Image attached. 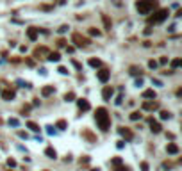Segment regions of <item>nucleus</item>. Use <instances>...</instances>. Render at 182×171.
<instances>
[{"label":"nucleus","instance_id":"nucleus-29","mask_svg":"<svg viewBox=\"0 0 182 171\" xmlns=\"http://www.w3.org/2000/svg\"><path fill=\"white\" fill-rule=\"evenodd\" d=\"M159 114H161V120H170V118H172V114L168 111H161Z\"/></svg>","mask_w":182,"mask_h":171},{"label":"nucleus","instance_id":"nucleus-44","mask_svg":"<svg viewBox=\"0 0 182 171\" xmlns=\"http://www.w3.org/2000/svg\"><path fill=\"white\" fill-rule=\"evenodd\" d=\"M89 162V157H84V159H81V164H88Z\"/></svg>","mask_w":182,"mask_h":171},{"label":"nucleus","instance_id":"nucleus-30","mask_svg":"<svg viewBox=\"0 0 182 171\" xmlns=\"http://www.w3.org/2000/svg\"><path fill=\"white\" fill-rule=\"evenodd\" d=\"M100 34H102V32L98 29H95V27H91V29H89V36H96V38H98Z\"/></svg>","mask_w":182,"mask_h":171},{"label":"nucleus","instance_id":"nucleus-20","mask_svg":"<svg viewBox=\"0 0 182 171\" xmlns=\"http://www.w3.org/2000/svg\"><path fill=\"white\" fill-rule=\"evenodd\" d=\"M89 66H91V68H100V66H102V61L91 57V59H89Z\"/></svg>","mask_w":182,"mask_h":171},{"label":"nucleus","instance_id":"nucleus-19","mask_svg":"<svg viewBox=\"0 0 182 171\" xmlns=\"http://www.w3.org/2000/svg\"><path fill=\"white\" fill-rule=\"evenodd\" d=\"M47 59H48V61H52V62H57V61L61 59V55H59V52H50Z\"/></svg>","mask_w":182,"mask_h":171},{"label":"nucleus","instance_id":"nucleus-25","mask_svg":"<svg viewBox=\"0 0 182 171\" xmlns=\"http://www.w3.org/2000/svg\"><path fill=\"white\" fill-rule=\"evenodd\" d=\"M180 64H182V59H180V57H177V59H173V61H172V71L175 70V68H179Z\"/></svg>","mask_w":182,"mask_h":171},{"label":"nucleus","instance_id":"nucleus-23","mask_svg":"<svg viewBox=\"0 0 182 171\" xmlns=\"http://www.w3.org/2000/svg\"><path fill=\"white\" fill-rule=\"evenodd\" d=\"M27 127H29L32 132H39V125H38V123H34V121H29V123H27Z\"/></svg>","mask_w":182,"mask_h":171},{"label":"nucleus","instance_id":"nucleus-16","mask_svg":"<svg viewBox=\"0 0 182 171\" xmlns=\"http://www.w3.org/2000/svg\"><path fill=\"white\" fill-rule=\"evenodd\" d=\"M166 151L172 153V155H177V153H179V146H177L175 143H170V144L166 146Z\"/></svg>","mask_w":182,"mask_h":171},{"label":"nucleus","instance_id":"nucleus-38","mask_svg":"<svg viewBox=\"0 0 182 171\" xmlns=\"http://www.w3.org/2000/svg\"><path fill=\"white\" fill-rule=\"evenodd\" d=\"M57 46H61V48H62V46H66V39H59V41H57Z\"/></svg>","mask_w":182,"mask_h":171},{"label":"nucleus","instance_id":"nucleus-35","mask_svg":"<svg viewBox=\"0 0 182 171\" xmlns=\"http://www.w3.org/2000/svg\"><path fill=\"white\" fill-rule=\"evenodd\" d=\"M141 169H143V171H148V169H150L148 162H141Z\"/></svg>","mask_w":182,"mask_h":171},{"label":"nucleus","instance_id":"nucleus-14","mask_svg":"<svg viewBox=\"0 0 182 171\" xmlns=\"http://www.w3.org/2000/svg\"><path fill=\"white\" fill-rule=\"evenodd\" d=\"M77 105H79V109H81V111H89V109H91L89 102L86 100V98H81V100H77Z\"/></svg>","mask_w":182,"mask_h":171},{"label":"nucleus","instance_id":"nucleus-10","mask_svg":"<svg viewBox=\"0 0 182 171\" xmlns=\"http://www.w3.org/2000/svg\"><path fill=\"white\" fill-rule=\"evenodd\" d=\"M112 95H114V89H112L111 86H105L104 91H102V98H104V100H111Z\"/></svg>","mask_w":182,"mask_h":171},{"label":"nucleus","instance_id":"nucleus-1","mask_svg":"<svg viewBox=\"0 0 182 171\" xmlns=\"http://www.w3.org/2000/svg\"><path fill=\"white\" fill-rule=\"evenodd\" d=\"M95 120H96V125H98V128L100 130H109V125H111V118H109V114H107V109L105 107H98L96 111H95Z\"/></svg>","mask_w":182,"mask_h":171},{"label":"nucleus","instance_id":"nucleus-26","mask_svg":"<svg viewBox=\"0 0 182 171\" xmlns=\"http://www.w3.org/2000/svg\"><path fill=\"white\" fill-rule=\"evenodd\" d=\"M75 100V93H66L64 95V102H73Z\"/></svg>","mask_w":182,"mask_h":171},{"label":"nucleus","instance_id":"nucleus-46","mask_svg":"<svg viewBox=\"0 0 182 171\" xmlns=\"http://www.w3.org/2000/svg\"><path fill=\"white\" fill-rule=\"evenodd\" d=\"M18 135H20V137H23V139H27V134H25V132H18Z\"/></svg>","mask_w":182,"mask_h":171},{"label":"nucleus","instance_id":"nucleus-45","mask_svg":"<svg viewBox=\"0 0 182 171\" xmlns=\"http://www.w3.org/2000/svg\"><path fill=\"white\" fill-rule=\"evenodd\" d=\"M166 62H168L166 57H161V59H159V64H166Z\"/></svg>","mask_w":182,"mask_h":171},{"label":"nucleus","instance_id":"nucleus-5","mask_svg":"<svg viewBox=\"0 0 182 171\" xmlns=\"http://www.w3.org/2000/svg\"><path fill=\"white\" fill-rule=\"evenodd\" d=\"M96 77H98V80H100V82H104V84H105V82L109 80V77H111V71L105 70V68H102V70L96 71Z\"/></svg>","mask_w":182,"mask_h":171},{"label":"nucleus","instance_id":"nucleus-8","mask_svg":"<svg viewBox=\"0 0 182 171\" xmlns=\"http://www.w3.org/2000/svg\"><path fill=\"white\" fill-rule=\"evenodd\" d=\"M111 164H112V168H114V171H129L123 164H121V159L120 157H114L111 161Z\"/></svg>","mask_w":182,"mask_h":171},{"label":"nucleus","instance_id":"nucleus-17","mask_svg":"<svg viewBox=\"0 0 182 171\" xmlns=\"http://www.w3.org/2000/svg\"><path fill=\"white\" fill-rule=\"evenodd\" d=\"M54 91H55V87H54V86H45V87L41 89V95H43V96H50Z\"/></svg>","mask_w":182,"mask_h":171},{"label":"nucleus","instance_id":"nucleus-4","mask_svg":"<svg viewBox=\"0 0 182 171\" xmlns=\"http://www.w3.org/2000/svg\"><path fill=\"white\" fill-rule=\"evenodd\" d=\"M71 43H75V46H79V48H82V46H88L91 43L89 38H86V36H82V34H79V32H73V36H71Z\"/></svg>","mask_w":182,"mask_h":171},{"label":"nucleus","instance_id":"nucleus-7","mask_svg":"<svg viewBox=\"0 0 182 171\" xmlns=\"http://www.w3.org/2000/svg\"><path fill=\"white\" fill-rule=\"evenodd\" d=\"M141 109L143 111H157L159 109V103L157 102H143V105H141Z\"/></svg>","mask_w":182,"mask_h":171},{"label":"nucleus","instance_id":"nucleus-39","mask_svg":"<svg viewBox=\"0 0 182 171\" xmlns=\"http://www.w3.org/2000/svg\"><path fill=\"white\" fill-rule=\"evenodd\" d=\"M66 30H68V25H61V27H59V32H61V34H62V32H66Z\"/></svg>","mask_w":182,"mask_h":171},{"label":"nucleus","instance_id":"nucleus-2","mask_svg":"<svg viewBox=\"0 0 182 171\" xmlns=\"http://www.w3.org/2000/svg\"><path fill=\"white\" fill-rule=\"evenodd\" d=\"M155 7H157V0H138L136 2V9L139 11V14H150Z\"/></svg>","mask_w":182,"mask_h":171},{"label":"nucleus","instance_id":"nucleus-9","mask_svg":"<svg viewBox=\"0 0 182 171\" xmlns=\"http://www.w3.org/2000/svg\"><path fill=\"white\" fill-rule=\"evenodd\" d=\"M148 125H150V130L153 132V134H159V132H161V128H162V127L155 120H153V118H148Z\"/></svg>","mask_w":182,"mask_h":171},{"label":"nucleus","instance_id":"nucleus-36","mask_svg":"<svg viewBox=\"0 0 182 171\" xmlns=\"http://www.w3.org/2000/svg\"><path fill=\"white\" fill-rule=\"evenodd\" d=\"M25 62H27V66H34V64H36V62H34V59H30V57H27V59H25Z\"/></svg>","mask_w":182,"mask_h":171},{"label":"nucleus","instance_id":"nucleus-24","mask_svg":"<svg viewBox=\"0 0 182 171\" xmlns=\"http://www.w3.org/2000/svg\"><path fill=\"white\" fill-rule=\"evenodd\" d=\"M82 135H84L86 139H89L91 143H95V141H96V139H95V135H93V134H91L89 130H84V132H82Z\"/></svg>","mask_w":182,"mask_h":171},{"label":"nucleus","instance_id":"nucleus-13","mask_svg":"<svg viewBox=\"0 0 182 171\" xmlns=\"http://www.w3.org/2000/svg\"><path fill=\"white\" fill-rule=\"evenodd\" d=\"M155 96H157V93H155V91L153 89H145L143 91V98H145V100H155Z\"/></svg>","mask_w":182,"mask_h":171},{"label":"nucleus","instance_id":"nucleus-37","mask_svg":"<svg viewBox=\"0 0 182 171\" xmlns=\"http://www.w3.org/2000/svg\"><path fill=\"white\" fill-rule=\"evenodd\" d=\"M7 166H9V168H14V166H16V161H14V159H9V161H7Z\"/></svg>","mask_w":182,"mask_h":171},{"label":"nucleus","instance_id":"nucleus-41","mask_svg":"<svg viewBox=\"0 0 182 171\" xmlns=\"http://www.w3.org/2000/svg\"><path fill=\"white\" fill-rule=\"evenodd\" d=\"M29 109H30L29 105H23V107H21V112H23V114H25V112H29Z\"/></svg>","mask_w":182,"mask_h":171},{"label":"nucleus","instance_id":"nucleus-18","mask_svg":"<svg viewBox=\"0 0 182 171\" xmlns=\"http://www.w3.org/2000/svg\"><path fill=\"white\" fill-rule=\"evenodd\" d=\"M45 155H47V157H48V159H57V151L54 150V148H52V146H48V148H47V150H45Z\"/></svg>","mask_w":182,"mask_h":171},{"label":"nucleus","instance_id":"nucleus-15","mask_svg":"<svg viewBox=\"0 0 182 171\" xmlns=\"http://www.w3.org/2000/svg\"><path fill=\"white\" fill-rule=\"evenodd\" d=\"M48 54H50V52H48L47 46H41V48H36V50H34V57H36V59H39L41 55H48Z\"/></svg>","mask_w":182,"mask_h":171},{"label":"nucleus","instance_id":"nucleus-43","mask_svg":"<svg viewBox=\"0 0 182 171\" xmlns=\"http://www.w3.org/2000/svg\"><path fill=\"white\" fill-rule=\"evenodd\" d=\"M116 146H118V148H123V146H125V141H118L116 143Z\"/></svg>","mask_w":182,"mask_h":171},{"label":"nucleus","instance_id":"nucleus-47","mask_svg":"<svg viewBox=\"0 0 182 171\" xmlns=\"http://www.w3.org/2000/svg\"><path fill=\"white\" fill-rule=\"evenodd\" d=\"M41 9H43V11H50L52 7H50V5H41Z\"/></svg>","mask_w":182,"mask_h":171},{"label":"nucleus","instance_id":"nucleus-40","mask_svg":"<svg viewBox=\"0 0 182 171\" xmlns=\"http://www.w3.org/2000/svg\"><path fill=\"white\" fill-rule=\"evenodd\" d=\"M47 132H48V134L52 135V134H54L55 130H54V127H52V125H48V127H47Z\"/></svg>","mask_w":182,"mask_h":171},{"label":"nucleus","instance_id":"nucleus-22","mask_svg":"<svg viewBox=\"0 0 182 171\" xmlns=\"http://www.w3.org/2000/svg\"><path fill=\"white\" fill-rule=\"evenodd\" d=\"M102 21H104V27H105V29H107V30H111V20H109V18H107L105 14H102Z\"/></svg>","mask_w":182,"mask_h":171},{"label":"nucleus","instance_id":"nucleus-32","mask_svg":"<svg viewBox=\"0 0 182 171\" xmlns=\"http://www.w3.org/2000/svg\"><path fill=\"white\" fill-rule=\"evenodd\" d=\"M148 68H152V70H155V68H157V62H155L153 59H152V61H148Z\"/></svg>","mask_w":182,"mask_h":171},{"label":"nucleus","instance_id":"nucleus-42","mask_svg":"<svg viewBox=\"0 0 182 171\" xmlns=\"http://www.w3.org/2000/svg\"><path fill=\"white\" fill-rule=\"evenodd\" d=\"M136 86H138V87H139V86H143V79H141V77H139V79L136 80Z\"/></svg>","mask_w":182,"mask_h":171},{"label":"nucleus","instance_id":"nucleus-21","mask_svg":"<svg viewBox=\"0 0 182 171\" xmlns=\"http://www.w3.org/2000/svg\"><path fill=\"white\" fill-rule=\"evenodd\" d=\"M55 128H59V130H66V128H68V123H66L64 120H59L57 123H55Z\"/></svg>","mask_w":182,"mask_h":171},{"label":"nucleus","instance_id":"nucleus-3","mask_svg":"<svg viewBox=\"0 0 182 171\" xmlns=\"http://www.w3.org/2000/svg\"><path fill=\"white\" fill-rule=\"evenodd\" d=\"M168 14H170V11L168 9H159V11H155L153 13V16H150L148 18V23H161V21H164L166 18H168Z\"/></svg>","mask_w":182,"mask_h":171},{"label":"nucleus","instance_id":"nucleus-31","mask_svg":"<svg viewBox=\"0 0 182 171\" xmlns=\"http://www.w3.org/2000/svg\"><path fill=\"white\" fill-rule=\"evenodd\" d=\"M71 64H73V66H75V68H77V70H82V64H81V62H79V61L71 59Z\"/></svg>","mask_w":182,"mask_h":171},{"label":"nucleus","instance_id":"nucleus-34","mask_svg":"<svg viewBox=\"0 0 182 171\" xmlns=\"http://www.w3.org/2000/svg\"><path fill=\"white\" fill-rule=\"evenodd\" d=\"M57 71H59L61 75H66V73H68V70H66L64 66H59V68H57Z\"/></svg>","mask_w":182,"mask_h":171},{"label":"nucleus","instance_id":"nucleus-27","mask_svg":"<svg viewBox=\"0 0 182 171\" xmlns=\"http://www.w3.org/2000/svg\"><path fill=\"white\" fill-rule=\"evenodd\" d=\"M141 118V114H139V111H134V112H130V120L132 121H138Z\"/></svg>","mask_w":182,"mask_h":171},{"label":"nucleus","instance_id":"nucleus-48","mask_svg":"<svg viewBox=\"0 0 182 171\" xmlns=\"http://www.w3.org/2000/svg\"><path fill=\"white\" fill-rule=\"evenodd\" d=\"M91 171H100V169H98V168H96V169H91Z\"/></svg>","mask_w":182,"mask_h":171},{"label":"nucleus","instance_id":"nucleus-28","mask_svg":"<svg viewBox=\"0 0 182 171\" xmlns=\"http://www.w3.org/2000/svg\"><path fill=\"white\" fill-rule=\"evenodd\" d=\"M130 75H141V68H138V66H130Z\"/></svg>","mask_w":182,"mask_h":171},{"label":"nucleus","instance_id":"nucleus-33","mask_svg":"<svg viewBox=\"0 0 182 171\" xmlns=\"http://www.w3.org/2000/svg\"><path fill=\"white\" fill-rule=\"evenodd\" d=\"M18 123H20V121L16 120V118H11L9 120V125H13V127H18Z\"/></svg>","mask_w":182,"mask_h":171},{"label":"nucleus","instance_id":"nucleus-6","mask_svg":"<svg viewBox=\"0 0 182 171\" xmlns=\"http://www.w3.org/2000/svg\"><path fill=\"white\" fill-rule=\"evenodd\" d=\"M118 132H120V135H121V137H125L127 141L134 139V132H132L130 128H127V127H120V128H118Z\"/></svg>","mask_w":182,"mask_h":171},{"label":"nucleus","instance_id":"nucleus-12","mask_svg":"<svg viewBox=\"0 0 182 171\" xmlns=\"http://www.w3.org/2000/svg\"><path fill=\"white\" fill-rule=\"evenodd\" d=\"M14 96H16V93H14V89H5L4 93H2V98L5 102H11L14 100Z\"/></svg>","mask_w":182,"mask_h":171},{"label":"nucleus","instance_id":"nucleus-11","mask_svg":"<svg viewBox=\"0 0 182 171\" xmlns=\"http://www.w3.org/2000/svg\"><path fill=\"white\" fill-rule=\"evenodd\" d=\"M38 34H39V29H36V27L27 29V38H29L30 41H36V39H38Z\"/></svg>","mask_w":182,"mask_h":171}]
</instances>
